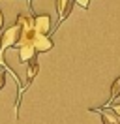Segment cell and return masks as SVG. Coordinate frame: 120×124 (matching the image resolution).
Segmentation results:
<instances>
[{"label":"cell","instance_id":"obj_1","mask_svg":"<svg viewBox=\"0 0 120 124\" xmlns=\"http://www.w3.org/2000/svg\"><path fill=\"white\" fill-rule=\"evenodd\" d=\"M21 36H22V30L17 23L11 24V26H8L6 30L0 34V58H4V53L8 51V47L19 45Z\"/></svg>","mask_w":120,"mask_h":124},{"label":"cell","instance_id":"obj_2","mask_svg":"<svg viewBox=\"0 0 120 124\" xmlns=\"http://www.w3.org/2000/svg\"><path fill=\"white\" fill-rule=\"evenodd\" d=\"M32 28H34L36 34H45V36H49V32H51V15H47V13L34 15L32 17Z\"/></svg>","mask_w":120,"mask_h":124},{"label":"cell","instance_id":"obj_3","mask_svg":"<svg viewBox=\"0 0 120 124\" xmlns=\"http://www.w3.org/2000/svg\"><path fill=\"white\" fill-rule=\"evenodd\" d=\"M30 43L36 49V53H47V51H51L52 47H54L52 39L49 36H45V34H34L32 39H30Z\"/></svg>","mask_w":120,"mask_h":124},{"label":"cell","instance_id":"obj_4","mask_svg":"<svg viewBox=\"0 0 120 124\" xmlns=\"http://www.w3.org/2000/svg\"><path fill=\"white\" fill-rule=\"evenodd\" d=\"M71 9H73V0H56V11H58V24L64 23L68 19V15L71 13Z\"/></svg>","mask_w":120,"mask_h":124},{"label":"cell","instance_id":"obj_5","mask_svg":"<svg viewBox=\"0 0 120 124\" xmlns=\"http://www.w3.org/2000/svg\"><path fill=\"white\" fill-rule=\"evenodd\" d=\"M36 49L32 47V43H22L19 45V60L21 62H30L36 58Z\"/></svg>","mask_w":120,"mask_h":124},{"label":"cell","instance_id":"obj_6","mask_svg":"<svg viewBox=\"0 0 120 124\" xmlns=\"http://www.w3.org/2000/svg\"><path fill=\"white\" fill-rule=\"evenodd\" d=\"M90 111H96V113H99V116H101V122H103V124H120V122H118V116L112 113V109L98 107V109H90Z\"/></svg>","mask_w":120,"mask_h":124},{"label":"cell","instance_id":"obj_7","mask_svg":"<svg viewBox=\"0 0 120 124\" xmlns=\"http://www.w3.org/2000/svg\"><path fill=\"white\" fill-rule=\"evenodd\" d=\"M38 71H39V64H38V60L34 58V60H30V66H28V70H26V85L22 86V92L30 86V83H32L34 77L38 75Z\"/></svg>","mask_w":120,"mask_h":124},{"label":"cell","instance_id":"obj_8","mask_svg":"<svg viewBox=\"0 0 120 124\" xmlns=\"http://www.w3.org/2000/svg\"><path fill=\"white\" fill-rule=\"evenodd\" d=\"M118 96H120V75L112 81V85H111V96H109V100H107V103H105V107H107V105H111L112 100H116Z\"/></svg>","mask_w":120,"mask_h":124},{"label":"cell","instance_id":"obj_9","mask_svg":"<svg viewBox=\"0 0 120 124\" xmlns=\"http://www.w3.org/2000/svg\"><path fill=\"white\" fill-rule=\"evenodd\" d=\"M6 70L8 68H0V90L6 86Z\"/></svg>","mask_w":120,"mask_h":124},{"label":"cell","instance_id":"obj_10","mask_svg":"<svg viewBox=\"0 0 120 124\" xmlns=\"http://www.w3.org/2000/svg\"><path fill=\"white\" fill-rule=\"evenodd\" d=\"M73 2H77L82 9H88V4H90V0H73Z\"/></svg>","mask_w":120,"mask_h":124},{"label":"cell","instance_id":"obj_11","mask_svg":"<svg viewBox=\"0 0 120 124\" xmlns=\"http://www.w3.org/2000/svg\"><path fill=\"white\" fill-rule=\"evenodd\" d=\"M112 113L116 116H120V103H114V105H112Z\"/></svg>","mask_w":120,"mask_h":124},{"label":"cell","instance_id":"obj_12","mask_svg":"<svg viewBox=\"0 0 120 124\" xmlns=\"http://www.w3.org/2000/svg\"><path fill=\"white\" fill-rule=\"evenodd\" d=\"M4 26V13H2V9H0V28Z\"/></svg>","mask_w":120,"mask_h":124},{"label":"cell","instance_id":"obj_13","mask_svg":"<svg viewBox=\"0 0 120 124\" xmlns=\"http://www.w3.org/2000/svg\"><path fill=\"white\" fill-rule=\"evenodd\" d=\"M4 64H6V62H4V58H0V68H2Z\"/></svg>","mask_w":120,"mask_h":124},{"label":"cell","instance_id":"obj_14","mask_svg":"<svg viewBox=\"0 0 120 124\" xmlns=\"http://www.w3.org/2000/svg\"><path fill=\"white\" fill-rule=\"evenodd\" d=\"M28 2H32V0H28Z\"/></svg>","mask_w":120,"mask_h":124}]
</instances>
